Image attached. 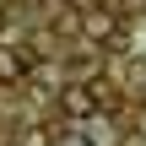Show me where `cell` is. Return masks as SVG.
Instances as JSON below:
<instances>
[{
    "label": "cell",
    "mask_w": 146,
    "mask_h": 146,
    "mask_svg": "<svg viewBox=\"0 0 146 146\" xmlns=\"http://www.w3.org/2000/svg\"><path fill=\"white\" fill-rule=\"evenodd\" d=\"M60 114H65V119H92V114H98L92 87H65V92H60Z\"/></svg>",
    "instance_id": "cell-1"
},
{
    "label": "cell",
    "mask_w": 146,
    "mask_h": 146,
    "mask_svg": "<svg viewBox=\"0 0 146 146\" xmlns=\"http://www.w3.org/2000/svg\"><path fill=\"white\" fill-rule=\"evenodd\" d=\"M108 33H114V16L108 11H92L87 16V38H108Z\"/></svg>",
    "instance_id": "cell-2"
},
{
    "label": "cell",
    "mask_w": 146,
    "mask_h": 146,
    "mask_svg": "<svg viewBox=\"0 0 146 146\" xmlns=\"http://www.w3.org/2000/svg\"><path fill=\"white\" fill-rule=\"evenodd\" d=\"M0 76L16 81V76H22V54H5V49H0Z\"/></svg>",
    "instance_id": "cell-3"
},
{
    "label": "cell",
    "mask_w": 146,
    "mask_h": 146,
    "mask_svg": "<svg viewBox=\"0 0 146 146\" xmlns=\"http://www.w3.org/2000/svg\"><path fill=\"white\" fill-rule=\"evenodd\" d=\"M60 146H87V135H70V141H60Z\"/></svg>",
    "instance_id": "cell-4"
},
{
    "label": "cell",
    "mask_w": 146,
    "mask_h": 146,
    "mask_svg": "<svg viewBox=\"0 0 146 146\" xmlns=\"http://www.w3.org/2000/svg\"><path fill=\"white\" fill-rule=\"evenodd\" d=\"M0 27H5V16H0Z\"/></svg>",
    "instance_id": "cell-5"
}]
</instances>
